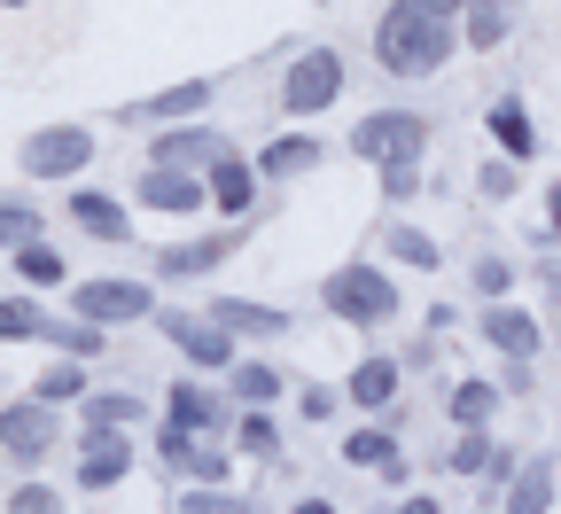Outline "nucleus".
Wrapping results in <instances>:
<instances>
[{"instance_id":"obj_1","label":"nucleus","mask_w":561,"mask_h":514,"mask_svg":"<svg viewBox=\"0 0 561 514\" xmlns=\"http://www.w3.org/2000/svg\"><path fill=\"white\" fill-rule=\"evenodd\" d=\"M460 55V24H437V16H413L405 0H390L382 24H375V62L390 79H437V70Z\"/></svg>"},{"instance_id":"obj_2","label":"nucleus","mask_w":561,"mask_h":514,"mask_svg":"<svg viewBox=\"0 0 561 514\" xmlns=\"http://www.w3.org/2000/svg\"><path fill=\"white\" fill-rule=\"evenodd\" d=\"M320 305L335 320H351V328H382V320H398V281L375 258H351V265H335L320 281Z\"/></svg>"},{"instance_id":"obj_3","label":"nucleus","mask_w":561,"mask_h":514,"mask_svg":"<svg viewBox=\"0 0 561 514\" xmlns=\"http://www.w3.org/2000/svg\"><path fill=\"white\" fill-rule=\"evenodd\" d=\"M351 94V62L343 47H305L289 70H280V117H320Z\"/></svg>"},{"instance_id":"obj_4","label":"nucleus","mask_w":561,"mask_h":514,"mask_svg":"<svg viewBox=\"0 0 561 514\" xmlns=\"http://www.w3.org/2000/svg\"><path fill=\"white\" fill-rule=\"evenodd\" d=\"M70 320H87V328H133V320H157V281H125V273L70 281Z\"/></svg>"},{"instance_id":"obj_5","label":"nucleus","mask_w":561,"mask_h":514,"mask_svg":"<svg viewBox=\"0 0 561 514\" xmlns=\"http://www.w3.org/2000/svg\"><path fill=\"white\" fill-rule=\"evenodd\" d=\"M343 149L382 172V164H398V157H421V149H430V117H421V110H367L359 125H351Z\"/></svg>"},{"instance_id":"obj_6","label":"nucleus","mask_w":561,"mask_h":514,"mask_svg":"<svg viewBox=\"0 0 561 514\" xmlns=\"http://www.w3.org/2000/svg\"><path fill=\"white\" fill-rule=\"evenodd\" d=\"M24 180H79L94 164V125H39L24 133Z\"/></svg>"},{"instance_id":"obj_7","label":"nucleus","mask_w":561,"mask_h":514,"mask_svg":"<svg viewBox=\"0 0 561 514\" xmlns=\"http://www.w3.org/2000/svg\"><path fill=\"white\" fill-rule=\"evenodd\" d=\"M234 398H227V382H203V375H180L172 382V429H187V436H234Z\"/></svg>"},{"instance_id":"obj_8","label":"nucleus","mask_w":561,"mask_h":514,"mask_svg":"<svg viewBox=\"0 0 561 514\" xmlns=\"http://www.w3.org/2000/svg\"><path fill=\"white\" fill-rule=\"evenodd\" d=\"M157 328L180 343V358L195 366V375H219V382H227V366L242 358V351H234V335H227V328H210L203 312H157Z\"/></svg>"},{"instance_id":"obj_9","label":"nucleus","mask_w":561,"mask_h":514,"mask_svg":"<svg viewBox=\"0 0 561 514\" xmlns=\"http://www.w3.org/2000/svg\"><path fill=\"white\" fill-rule=\"evenodd\" d=\"M210 102H219V79H180V87H164V94H149V102H125L117 117H125V125H157V133H172V125H195Z\"/></svg>"},{"instance_id":"obj_10","label":"nucleus","mask_w":561,"mask_h":514,"mask_svg":"<svg viewBox=\"0 0 561 514\" xmlns=\"http://www.w3.org/2000/svg\"><path fill=\"white\" fill-rule=\"evenodd\" d=\"M0 453L24 460V468H39V460L55 453V406H39V398L0 406Z\"/></svg>"},{"instance_id":"obj_11","label":"nucleus","mask_w":561,"mask_h":514,"mask_svg":"<svg viewBox=\"0 0 561 514\" xmlns=\"http://www.w3.org/2000/svg\"><path fill=\"white\" fill-rule=\"evenodd\" d=\"M157 164H172V172H210L219 157H234V140L219 133V125H172V133H157V149H149Z\"/></svg>"},{"instance_id":"obj_12","label":"nucleus","mask_w":561,"mask_h":514,"mask_svg":"<svg viewBox=\"0 0 561 514\" xmlns=\"http://www.w3.org/2000/svg\"><path fill=\"white\" fill-rule=\"evenodd\" d=\"M242 235H250V227H227V235H195V242H172V250H157V273H149V281H195V273H219V265L242 250Z\"/></svg>"},{"instance_id":"obj_13","label":"nucleus","mask_w":561,"mask_h":514,"mask_svg":"<svg viewBox=\"0 0 561 514\" xmlns=\"http://www.w3.org/2000/svg\"><path fill=\"white\" fill-rule=\"evenodd\" d=\"M140 210H157V218H195L210 195H203V172H172V164H149L140 172Z\"/></svg>"},{"instance_id":"obj_14","label":"nucleus","mask_w":561,"mask_h":514,"mask_svg":"<svg viewBox=\"0 0 561 514\" xmlns=\"http://www.w3.org/2000/svg\"><path fill=\"white\" fill-rule=\"evenodd\" d=\"M133 468V436L125 429H87V445H79V491H117Z\"/></svg>"},{"instance_id":"obj_15","label":"nucleus","mask_w":561,"mask_h":514,"mask_svg":"<svg viewBox=\"0 0 561 514\" xmlns=\"http://www.w3.org/2000/svg\"><path fill=\"white\" fill-rule=\"evenodd\" d=\"M257 164L250 157H219V164H210L203 172V195H210V210H219V218H250L257 210Z\"/></svg>"},{"instance_id":"obj_16","label":"nucleus","mask_w":561,"mask_h":514,"mask_svg":"<svg viewBox=\"0 0 561 514\" xmlns=\"http://www.w3.org/2000/svg\"><path fill=\"white\" fill-rule=\"evenodd\" d=\"M398 382H405V366L390 351H367L359 366H351V382H343V406H359V413H390L398 406Z\"/></svg>"},{"instance_id":"obj_17","label":"nucleus","mask_w":561,"mask_h":514,"mask_svg":"<svg viewBox=\"0 0 561 514\" xmlns=\"http://www.w3.org/2000/svg\"><path fill=\"white\" fill-rule=\"evenodd\" d=\"M476 335H483L491 351H507V358H538V343H546L538 312H523V305H483Z\"/></svg>"},{"instance_id":"obj_18","label":"nucleus","mask_w":561,"mask_h":514,"mask_svg":"<svg viewBox=\"0 0 561 514\" xmlns=\"http://www.w3.org/2000/svg\"><path fill=\"white\" fill-rule=\"evenodd\" d=\"M483 133L500 140L507 164H530V157H538V117L523 110V94H500V102H491V110H483Z\"/></svg>"},{"instance_id":"obj_19","label":"nucleus","mask_w":561,"mask_h":514,"mask_svg":"<svg viewBox=\"0 0 561 514\" xmlns=\"http://www.w3.org/2000/svg\"><path fill=\"white\" fill-rule=\"evenodd\" d=\"M320 157H328V149H320L312 133H273V140H265V149H257L250 164H257V180H265V187H280V180H305Z\"/></svg>"},{"instance_id":"obj_20","label":"nucleus","mask_w":561,"mask_h":514,"mask_svg":"<svg viewBox=\"0 0 561 514\" xmlns=\"http://www.w3.org/2000/svg\"><path fill=\"white\" fill-rule=\"evenodd\" d=\"M203 320L227 328V335H289V312H280V305H250V297H210Z\"/></svg>"},{"instance_id":"obj_21","label":"nucleus","mask_w":561,"mask_h":514,"mask_svg":"<svg viewBox=\"0 0 561 514\" xmlns=\"http://www.w3.org/2000/svg\"><path fill=\"white\" fill-rule=\"evenodd\" d=\"M343 460L367 468V476H382V483H405V453H398L390 429H351V436H343Z\"/></svg>"},{"instance_id":"obj_22","label":"nucleus","mask_w":561,"mask_h":514,"mask_svg":"<svg viewBox=\"0 0 561 514\" xmlns=\"http://www.w3.org/2000/svg\"><path fill=\"white\" fill-rule=\"evenodd\" d=\"M70 218H79L94 242H133L125 203H117V195H102V187H70Z\"/></svg>"},{"instance_id":"obj_23","label":"nucleus","mask_w":561,"mask_h":514,"mask_svg":"<svg viewBox=\"0 0 561 514\" xmlns=\"http://www.w3.org/2000/svg\"><path fill=\"white\" fill-rule=\"evenodd\" d=\"M227 398L250 413V406H273L280 398V366H265V358H234L227 366Z\"/></svg>"},{"instance_id":"obj_24","label":"nucleus","mask_w":561,"mask_h":514,"mask_svg":"<svg viewBox=\"0 0 561 514\" xmlns=\"http://www.w3.org/2000/svg\"><path fill=\"white\" fill-rule=\"evenodd\" d=\"M507 32H515V9H507V0H476V9L460 16V39H468L476 55H491V47H507Z\"/></svg>"},{"instance_id":"obj_25","label":"nucleus","mask_w":561,"mask_h":514,"mask_svg":"<svg viewBox=\"0 0 561 514\" xmlns=\"http://www.w3.org/2000/svg\"><path fill=\"white\" fill-rule=\"evenodd\" d=\"M553 460H530V468H515V483H507V514H553Z\"/></svg>"},{"instance_id":"obj_26","label":"nucleus","mask_w":561,"mask_h":514,"mask_svg":"<svg viewBox=\"0 0 561 514\" xmlns=\"http://www.w3.org/2000/svg\"><path fill=\"white\" fill-rule=\"evenodd\" d=\"M382 250H390L398 265H413V273H437V265H445V250L421 235V227H405V218H390V227H382Z\"/></svg>"},{"instance_id":"obj_27","label":"nucleus","mask_w":561,"mask_h":514,"mask_svg":"<svg viewBox=\"0 0 561 514\" xmlns=\"http://www.w3.org/2000/svg\"><path fill=\"white\" fill-rule=\"evenodd\" d=\"M47 305L39 297H0V343H47Z\"/></svg>"},{"instance_id":"obj_28","label":"nucleus","mask_w":561,"mask_h":514,"mask_svg":"<svg viewBox=\"0 0 561 514\" xmlns=\"http://www.w3.org/2000/svg\"><path fill=\"white\" fill-rule=\"evenodd\" d=\"M445 413H453L460 429H483L491 413H500V390H491V382H476V375H468V382H453V390H445Z\"/></svg>"},{"instance_id":"obj_29","label":"nucleus","mask_w":561,"mask_h":514,"mask_svg":"<svg viewBox=\"0 0 561 514\" xmlns=\"http://www.w3.org/2000/svg\"><path fill=\"white\" fill-rule=\"evenodd\" d=\"M133 421H149L133 390H87V429H133Z\"/></svg>"},{"instance_id":"obj_30","label":"nucleus","mask_w":561,"mask_h":514,"mask_svg":"<svg viewBox=\"0 0 561 514\" xmlns=\"http://www.w3.org/2000/svg\"><path fill=\"white\" fill-rule=\"evenodd\" d=\"M234 445H242L250 460H273V453H280V421H273L265 406H250V413H234Z\"/></svg>"},{"instance_id":"obj_31","label":"nucleus","mask_w":561,"mask_h":514,"mask_svg":"<svg viewBox=\"0 0 561 514\" xmlns=\"http://www.w3.org/2000/svg\"><path fill=\"white\" fill-rule=\"evenodd\" d=\"M468 288L483 305H507V288H515V265L500 258V250H483V258H468Z\"/></svg>"},{"instance_id":"obj_32","label":"nucleus","mask_w":561,"mask_h":514,"mask_svg":"<svg viewBox=\"0 0 561 514\" xmlns=\"http://www.w3.org/2000/svg\"><path fill=\"white\" fill-rule=\"evenodd\" d=\"M16 281H24V297L55 288V281H62V258H55V242H24V250H16Z\"/></svg>"},{"instance_id":"obj_33","label":"nucleus","mask_w":561,"mask_h":514,"mask_svg":"<svg viewBox=\"0 0 561 514\" xmlns=\"http://www.w3.org/2000/svg\"><path fill=\"white\" fill-rule=\"evenodd\" d=\"M491 460H500L491 429H460V445L445 453V468H453V476H491Z\"/></svg>"},{"instance_id":"obj_34","label":"nucleus","mask_w":561,"mask_h":514,"mask_svg":"<svg viewBox=\"0 0 561 514\" xmlns=\"http://www.w3.org/2000/svg\"><path fill=\"white\" fill-rule=\"evenodd\" d=\"M32 398H39V406H62V398H87V366H79V358H55L47 375L32 382Z\"/></svg>"},{"instance_id":"obj_35","label":"nucleus","mask_w":561,"mask_h":514,"mask_svg":"<svg viewBox=\"0 0 561 514\" xmlns=\"http://www.w3.org/2000/svg\"><path fill=\"white\" fill-rule=\"evenodd\" d=\"M47 343L62 351V358H102L110 343H102V328H87V320H55L47 328Z\"/></svg>"},{"instance_id":"obj_36","label":"nucleus","mask_w":561,"mask_h":514,"mask_svg":"<svg viewBox=\"0 0 561 514\" xmlns=\"http://www.w3.org/2000/svg\"><path fill=\"white\" fill-rule=\"evenodd\" d=\"M421 195V157H398V164H382V203L390 210H405Z\"/></svg>"},{"instance_id":"obj_37","label":"nucleus","mask_w":561,"mask_h":514,"mask_svg":"<svg viewBox=\"0 0 561 514\" xmlns=\"http://www.w3.org/2000/svg\"><path fill=\"white\" fill-rule=\"evenodd\" d=\"M39 242V210L32 203H0V250H24Z\"/></svg>"},{"instance_id":"obj_38","label":"nucleus","mask_w":561,"mask_h":514,"mask_svg":"<svg viewBox=\"0 0 561 514\" xmlns=\"http://www.w3.org/2000/svg\"><path fill=\"white\" fill-rule=\"evenodd\" d=\"M180 514H257V506H250V499H234V491H203V483H195V491L180 499Z\"/></svg>"},{"instance_id":"obj_39","label":"nucleus","mask_w":561,"mask_h":514,"mask_svg":"<svg viewBox=\"0 0 561 514\" xmlns=\"http://www.w3.org/2000/svg\"><path fill=\"white\" fill-rule=\"evenodd\" d=\"M515 180H523V172H515L507 157H491V164L476 172V195H483V203H507V195H515Z\"/></svg>"},{"instance_id":"obj_40","label":"nucleus","mask_w":561,"mask_h":514,"mask_svg":"<svg viewBox=\"0 0 561 514\" xmlns=\"http://www.w3.org/2000/svg\"><path fill=\"white\" fill-rule=\"evenodd\" d=\"M9 514H62V499H55L47 483H16V491H9Z\"/></svg>"},{"instance_id":"obj_41","label":"nucleus","mask_w":561,"mask_h":514,"mask_svg":"<svg viewBox=\"0 0 561 514\" xmlns=\"http://www.w3.org/2000/svg\"><path fill=\"white\" fill-rule=\"evenodd\" d=\"M335 406H343V398H335L328 382H305V390H297V413H305V421H335Z\"/></svg>"},{"instance_id":"obj_42","label":"nucleus","mask_w":561,"mask_h":514,"mask_svg":"<svg viewBox=\"0 0 561 514\" xmlns=\"http://www.w3.org/2000/svg\"><path fill=\"white\" fill-rule=\"evenodd\" d=\"M405 9H413V16H437V24H460L476 0H405Z\"/></svg>"},{"instance_id":"obj_43","label":"nucleus","mask_w":561,"mask_h":514,"mask_svg":"<svg viewBox=\"0 0 561 514\" xmlns=\"http://www.w3.org/2000/svg\"><path fill=\"white\" fill-rule=\"evenodd\" d=\"M530 382H538V358H507V382H500V398H530Z\"/></svg>"},{"instance_id":"obj_44","label":"nucleus","mask_w":561,"mask_h":514,"mask_svg":"<svg viewBox=\"0 0 561 514\" xmlns=\"http://www.w3.org/2000/svg\"><path fill=\"white\" fill-rule=\"evenodd\" d=\"M398 514H445V506H437L430 491H405V506H398Z\"/></svg>"},{"instance_id":"obj_45","label":"nucleus","mask_w":561,"mask_h":514,"mask_svg":"<svg viewBox=\"0 0 561 514\" xmlns=\"http://www.w3.org/2000/svg\"><path fill=\"white\" fill-rule=\"evenodd\" d=\"M546 227H553V242H561V180L546 187Z\"/></svg>"},{"instance_id":"obj_46","label":"nucleus","mask_w":561,"mask_h":514,"mask_svg":"<svg viewBox=\"0 0 561 514\" xmlns=\"http://www.w3.org/2000/svg\"><path fill=\"white\" fill-rule=\"evenodd\" d=\"M297 514H335V506L328 499H297Z\"/></svg>"},{"instance_id":"obj_47","label":"nucleus","mask_w":561,"mask_h":514,"mask_svg":"<svg viewBox=\"0 0 561 514\" xmlns=\"http://www.w3.org/2000/svg\"><path fill=\"white\" fill-rule=\"evenodd\" d=\"M0 9H32V0H0Z\"/></svg>"}]
</instances>
